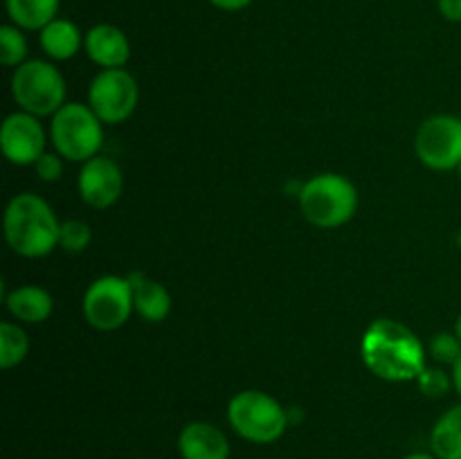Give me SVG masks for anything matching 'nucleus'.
Returning a JSON list of instances; mask_svg holds the SVG:
<instances>
[{"mask_svg":"<svg viewBox=\"0 0 461 459\" xmlns=\"http://www.w3.org/2000/svg\"><path fill=\"white\" fill-rule=\"evenodd\" d=\"M430 448L437 459H461V403L437 418L430 432Z\"/></svg>","mask_w":461,"mask_h":459,"instance_id":"17","label":"nucleus"},{"mask_svg":"<svg viewBox=\"0 0 461 459\" xmlns=\"http://www.w3.org/2000/svg\"><path fill=\"white\" fill-rule=\"evenodd\" d=\"M417 382L423 394L432 396V399H439V396H444L450 390L453 376H448L441 367H426L421 372V376L417 378Z\"/></svg>","mask_w":461,"mask_h":459,"instance_id":"23","label":"nucleus"},{"mask_svg":"<svg viewBox=\"0 0 461 459\" xmlns=\"http://www.w3.org/2000/svg\"><path fill=\"white\" fill-rule=\"evenodd\" d=\"M430 354L437 363L455 364L461 358V340L457 333H437L430 342Z\"/></svg>","mask_w":461,"mask_h":459,"instance_id":"22","label":"nucleus"},{"mask_svg":"<svg viewBox=\"0 0 461 459\" xmlns=\"http://www.w3.org/2000/svg\"><path fill=\"white\" fill-rule=\"evenodd\" d=\"M27 351H30L27 333L14 322L0 324V367H16L27 358Z\"/></svg>","mask_w":461,"mask_h":459,"instance_id":"19","label":"nucleus"},{"mask_svg":"<svg viewBox=\"0 0 461 459\" xmlns=\"http://www.w3.org/2000/svg\"><path fill=\"white\" fill-rule=\"evenodd\" d=\"M45 142H48V138H45L39 117L25 111L7 115L0 126V148L12 165H36L45 153Z\"/></svg>","mask_w":461,"mask_h":459,"instance_id":"10","label":"nucleus"},{"mask_svg":"<svg viewBox=\"0 0 461 459\" xmlns=\"http://www.w3.org/2000/svg\"><path fill=\"white\" fill-rule=\"evenodd\" d=\"M86 54L93 63L104 70L111 68H124L131 58V43L124 32L111 22H99L90 27L84 36Z\"/></svg>","mask_w":461,"mask_h":459,"instance_id":"12","label":"nucleus"},{"mask_svg":"<svg viewBox=\"0 0 461 459\" xmlns=\"http://www.w3.org/2000/svg\"><path fill=\"white\" fill-rule=\"evenodd\" d=\"M27 61V39L21 27H0V63L5 68H18Z\"/></svg>","mask_w":461,"mask_h":459,"instance_id":"20","label":"nucleus"},{"mask_svg":"<svg viewBox=\"0 0 461 459\" xmlns=\"http://www.w3.org/2000/svg\"><path fill=\"white\" fill-rule=\"evenodd\" d=\"M437 4L446 21L461 22V0H437Z\"/></svg>","mask_w":461,"mask_h":459,"instance_id":"25","label":"nucleus"},{"mask_svg":"<svg viewBox=\"0 0 461 459\" xmlns=\"http://www.w3.org/2000/svg\"><path fill=\"white\" fill-rule=\"evenodd\" d=\"M131 291H133L135 313L147 322H162L171 310V295L160 282L151 279L144 273L129 274Z\"/></svg>","mask_w":461,"mask_h":459,"instance_id":"14","label":"nucleus"},{"mask_svg":"<svg viewBox=\"0 0 461 459\" xmlns=\"http://www.w3.org/2000/svg\"><path fill=\"white\" fill-rule=\"evenodd\" d=\"M12 97L30 115H54L66 106V79L54 63L32 58L14 70Z\"/></svg>","mask_w":461,"mask_h":459,"instance_id":"6","label":"nucleus"},{"mask_svg":"<svg viewBox=\"0 0 461 459\" xmlns=\"http://www.w3.org/2000/svg\"><path fill=\"white\" fill-rule=\"evenodd\" d=\"M455 333H457V338L461 340V313H459L457 322H455Z\"/></svg>","mask_w":461,"mask_h":459,"instance_id":"29","label":"nucleus"},{"mask_svg":"<svg viewBox=\"0 0 461 459\" xmlns=\"http://www.w3.org/2000/svg\"><path fill=\"white\" fill-rule=\"evenodd\" d=\"M93 232H90V225L86 220L72 219L63 220L61 232H59V246L68 252H84L88 248Z\"/></svg>","mask_w":461,"mask_h":459,"instance_id":"21","label":"nucleus"},{"mask_svg":"<svg viewBox=\"0 0 461 459\" xmlns=\"http://www.w3.org/2000/svg\"><path fill=\"white\" fill-rule=\"evenodd\" d=\"M302 216L320 230L349 223L358 210V189L347 176L318 174L300 189Z\"/></svg>","mask_w":461,"mask_h":459,"instance_id":"3","label":"nucleus"},{"mask_svg":"<svg viewBox=\"0 0 461 459\" xmlns=\"http://www.w3.org/2000/svg\"><path fill=\"white\" fill-rule=\"evenodd\" d=\"M457 171H459V178H461V162H459V166H457Z\"/></svg>","mask_w":461,"mask_h":459,"instance_id":"30","label":"nucleus"},{"mask_svg":"<svg viewBox=\"0 0 461 459\" xmlns=\"http://www.w3.org/2000/svg\"><path fill=\"white\" fill-rule=\"evenodd\" d=\"M50 140L63 160L88 162L104 144V122L88 104H66L52 115Z\"/></svg>","mask_w":461,"mask_h":459,"instance_id":"5","label":"nucleus"},{"mask_svg":"<svg viewBox=\"0 0 461 459\" xmlns=\"http://www.w3.org/2000/svg\"><path fill=\"white\" fill-rule=\"evenodd\" d=\"M133 310L129 277L104 274L90 284L84 295V318L97 331H115L124 327Z\"/></svg>","mask_w":461,"mask_h":459,"instance_id":"7","label":"nucleus"},{"mask_svg":"<svg viewBox=\"0 0 461 459\" xmlns=\"http://www.w3.org/2000/svg\"><path fill=\"white\" fill-rule=\"evenodd\" d=\"M5 306L18 322L41 324L52 315L54 300L45 288L27 284V286H18L12 292H7Z\"/></svg>","mask_w":461,"mask_h":459,"instance_id":"15","label":"nucleus"},{"mask_svg":"<svg viewBox=\"0 0 461 459\" xmlns=\"http://www.w3.org/2000/svg\"><path fill=\"white\" fill-rule=\"evenodd\" d=\"M140 88L138 81L124 68L102 70L88 88V106L104 124H122L133 115L138 106Z\"/></svg>","mask_w":461,"mask_h":459,"instance_id":"8","label":"nucleus"},{"mask_svg":"<svg viewBox=\"0 0 461 459\" xmlns=\"http://www.w3.org/2000/svg\"><path fill=\"white\" fill-rule=\"evenodd\" d=\"M178 453L183 459H230V441L214 423L192 421L180 430Z\"/></svg>","mask_w":461,"mask_h":459,"instance_id":"13","label":"nucleus"},{"mask_svg":"<svg viewBox=\"0 0 461 459\" xmlns=\"http://www.w3.org/2000/svg\"><path fill=\"white\" fill-rule=\"evenodd\" d=\"M414 151L428 169H457L461 162V117H428L417 130Z\"/></svg>","mask_w":461,"mask_h":459,"instance_id":"9","label":"nucleus"},{"mask_svg":"<svg viewBox=\"0 0 461 459\" xmlns=\"http://www.w3.org/2000/svg\"><path fill=\"white\" fill-rule=\"evenodd\" d=\"M84 45L79 27L68 18H54L50 25L41 30V48L54 61H68L75 57Z\"/></svg>","mask_w":461,"mask_h":459,"instance_id":"16","label":"nucleus"},{"mask_svg":"<svg viewBox=\"0 0 461 459\" xmlns=\"http://www.w3.org/2000/svg\"><path fill=\"white\" fill-rule=\"evenodd\" d=\"M403 459H437V457L432 453H412V454H408V457H403Z\"/></svg>","mask_w":461,"mask_h":459,"instance_id":"28","label":"nucleus"},{"mask_svg":"<svg viewBox=\"0 0 461 459\" xmlns=\"http://www.w3.org/2000/svg\"><path fill=\"white\" fill-rule=\"evenodd\" d=\"M57 214L48 201L32 192L16 194L5 210V238L16 255L41 259L59 246Z\"/></svg>","mask_w":461,"mask_h":459,"instance_id":"2","label":"nucleus"},{"mask_svg":"<svg viewBox=\"0 0 461 459\" xmlns=\"http://www.w3.org/2000/svg\"><path fill=\"white\" fill-rule=\"evenodd\" d=\"M450 376H453V387L457 390V394L461 396V358L453 364V374H450Z\"/></svg>","mask_w":461,"mask_h":459,"instance_id":"27","label":"nucleus"},{"mask_svg":"<svg viewBox=\"0 0 461 459\" xmlns=\"http://www.w3.org/2000/svg\"><path fill=\"white\" fill-rule=\"evenodd\" d=\"M228 421L250 444H273L288 428V412L277 399L261 390H243L228 403Z\"/></svg>","mask_w":461,"mask_h":459,"instance_id":"4","label":"nucleus"},{"mask_svg":"<svg viewBox=\"0 0 461 459\" xmlns=\"http://www.w3.org/2000/svg\"><path fill=\"white\" fill-rule=\"evenodd\" d=\"M124 192V174L108 156H95L84 162L79 174L81 201L93 210H108Z\"/></svg>","mask_w":461,"mask_h":459,"instance_id":"11","label":"nucleus"},{"mask_svg":"<svg viewBox=\"0 0 461 459\" xmlns=\"http://www.w3.org/2000/svg\"><path fill=\"white\" fill-rule=\"evenodd\" d=\"M210 3L214 4V7L223 9V12H241V9H246L252 0H210Z\"/></svg>","mask_w":461,"mask_h":459,"instance_id":"26","label":"nucleus"},{"mask_svg":"<svg viewBox=\"0 0 461 459\" xmlns=\"http://www.w3.org/2000/svg\"><path fill=\"white\" fill-rule=\"evenodd\" d=\"M34 169L41 180H45V183H54V180L61 178L63 174V158L59 156L57 151L54 153L45 151L43 156L39 158V162L34 165Z\"/></svg>","mask_w":461,"mask_h":459,"instance_id":"24","label":"nucleus"},{"mask_svg":"<svg viewBox=\"0 0 461 459\" xmlns=\"http://www.w3.org/2000/svg\"><path fill=\"white\" fill-rule=\"evenodd\" d=\"M61 0H7V14L12 25L21 30H43L57 18Z\"/></svg>","mask_w":461,"mask_h":459,"instance_id":"18","label":"nucleus"},{"mask_svg":"<svg viewBox=\"0 0 461 459\" xmlns=\"http://www.w3.org/2000/svg\"><path fill=\"white\" fill-rule=\"evenodd\" d=\"M360 358L374 376L387 382H408L421 376L426 349L412 328L390 318H378L360 340Z\"/></svg>","mask_w":461,"mask_h":459,"instance_id":"1","label":"nucleus"}]
</instances>
